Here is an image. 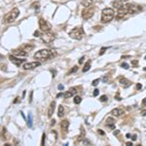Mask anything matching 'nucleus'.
Returning <instances> with one entry per match:
<instances>
[{
    "label": "nucleus",
    "mask_w": 146,
    "mask_h": 146,
    "mask_svg": "<svg viewBox=\"0 0 146 146\" xmlns=\"http://www.w3.org/2000/svg\"><path fill=\"white\" fill-rule=\"evenodd\" d=\"M55 56V53L52 50L49 49H43V50H39L34 54V58L38 60H46L49 58H53Z\"/></svg>",
    "instance_id": "obj_1"
},
{
    "label": "nucleus",
    "mask_w": 146,
    "mask_h": 146,
    "mask_svg": "<svg viewBox=\"0 0 146 146\" xmlns=\"http://www.w3.org/2000/svg\"><path fill=\"white\" fill-rule=\"evenodd\" d=\"M115 18V11L112 8H105L101 14V22L103 23H110Z\"/></svg>",
    "instance_id": "obj_2"
},
{
    "label": "nucleus",
    "mask_w": 146,
    "mask_h": 146,
    "mask_svg": "<svg viewBox=\"0 0 146 146\" xmlns=\"http://www.w3.org/2000/svg\"><path fill=\"white\" fill-rule=\"evenodd\" d=\"M20 11L18 8H14L13 10H11V12H9L8 14H6L5 17L3 19V23H11L13 22H15V20L18 18Z\"/></svg>",
    "instance_id": "obj_3"
},
{
    "label": "nucleus",
    "mask_w": 146,
    "mask_h": 146,
    "mask_svg": "<svg viewBox=\"0 0 146 146\" xmlns=\"http://www.w3.org/2000/svg\"><path fill=\"white\" fill-rule=\"evenodd\" d=\"M70 37L73 39H76V40H81L82 37L84 35V31H83V28L82 27H75L74 29H72L70 31Z\"/></svg>",
    "instance_id": "obj_4"
},
{
    "label": "nucleus",
    "mask_w": 146,
    "mask_h": 146,
    "mask_svg": "<svg viewBox=\"0 0 146 146\" xmlns=\"http://www.w3.org/2000/svg\"><path fill=\"white\" fill-rule=\"evenodd\" d=\"M129 15H131V14H129V11L128 4H124L123 7H121L120 9H118V13H117L116 19L118 21L123 20V19L128 17Z\"/></svg>",
    "instance_id": "obj_5"
},
{
    "label": "nucleus",
    "mask_w": 146,
    "mask_h": 146,
    "mask_svg": "<svg viewBox=\"0 0 146 146\" xmlns=\"http://www.w3.org/2000/svg\"><path fill=\"white\" fill-rule=\"evenodd\" d=\"M94 11H95V9H94V7H86L85 9H84L83 11L81 12V17L83 20H89L90 18H92V16L94 15Z\"/></svg>",
    "instance_id": "obj_6"
},
{
    "label": "nucleus",
    "mask_w": 146,
    "mask_h": 146,
    "mask_svg": "<svg viewBox=\"0 0 146 146\" xmlns=\"http://www.w3.org/2000/svg\"><path fill=\"white\" fill-rule=\"evenodd\" d=\"M55 34L52 33V32L48 31V32H44V34L41 35V39L42 41L45 44H51L52 42L55 40Z\"/></svg>",
    "instance_id": "obj_7"
},
{
    "label": "nucleus",
    "mask_w": 146,
    "mask_h": 146,
    "mask_svg": "<svg viewBox=\"0 0 146 146\" xmlns=\"http://www.w3.org/2000/svg\"><path fill=\"white\" fill-rule=\"evenodd\" d=\"M38 23H39V28H40V30L42 32H48L51 30L52 25L47 22V21L44 20V19H39Z\"/></svg>",
    "instance_id": "obj_8"
},
{
    "label": "nucleus",
    "mask_w": 146,
    "mask_h": 146,
    "mask_svg": "<svg viewBox=\"0 0 146 146\" xmlns=\"http://www.w3.org/2000/svg\"><path fill=\"white\" fill-rule=\"evenodd\" d=\"M40 65V62H26L24 64L23 68L25 70H30V69H34V68L37 67Z\"/></svg>",
    "instance_id": "obj_9"
},
{
    "label": "nucleus",
    "mask_w": 146,
    "mask_h": 146,
    "mask_svg": "<svg viewBox=\"0 0 146 146\" xmlns=\"http://www.w3.org/2000/svg\"><path fill=\"white\" fill-rule=\"evenodd\" d=\"M9 60H10V62L12 63H14V64L17 65V66H20L22 63H24L26 62V60H20V58H18V56H15L13 55L9 56Z\"/></svg>",
    "instance_id": "obj_10"
},
{
    "label": "nucleus",
    "mask_w": 146,
    "mask_h": 146,
    "mask_svg": "<svg viewBox=\"0 0 146 146\" xmlns=\"http://www.w3.org/2000/svg\"><path fill=\"white\" fill-rule=\"evenodd\" d=\"M12 55L15 56H28V53L20 48V49H15V50L12 51Z\"/></svg>",
    "instance_id": "obj_11"
},
{
    "label": "nucleus",
    "mask_w": 146,
    "mask_h": 146,
    "mask_svg": "<svg viewBox=\"0 0 146 146\" xmlns=\"http://www.w3.org/2000/svg\"><path fill=\"white\" fill-rule=\"evenodd\" d=\"M118 80H119L120 84H121L122 86L124 87V88H128V87H129L131 85V81H129V80L126 79V78H124V77H119Z\"/></svg>",
    "instance_id": "obj_12"
},
{
    "label": "nucleus",
    "mask_w": 146,
    "mask_h": 146,
    "mask_svg": "<svg viewBox=\"0 0 146 146\" xmlns=\"http://www.w3.org/2000/svg\"><path fill=\"white\" fill-rule=\"evenodd\" d=\"M61 129L63 131V133H68V129H69V126H70V123L68 120H63L62 122H61Z\"/></svg>",
    "instance_id": "obj_13"
},
{
    "label": "nucleus",
    "mask_w": 146,
    "mask_h": 146,
    "mask_svg": "<svg viewBox=\"0 0 146 146\" xmlns=\"http://www.w3.org/2000/svg\"><path fill=\"white\" fill-rule=\"evenodd\" d=\"M77 94V90L75 88H71L69 89V91H67L66 93L64 94V98H72L75 95Z\"/></svg>",
    "instance_id": "obj_14"
},
{
    "label": "nucleus",
    "mask_w": 146,
    "mask_h": 146,
    "mask_svg": "<svg viewBox=\"0 0 146 146\" xmlns=\"http://www.w3.org/2000/svg\"><path fill=\"white\" fill-rule=\"evenodd\" d=\"M106 127L107 128H109L110 129H115V121H114V119L113 118H108L107 120H106Z\"/></svg>",
    "instance_id": "obj_15"
},
{
    "label": "nucleus",
    "mask_w": 146,
    "mask_h": 146,
    "mask_svg": "<svg viewBox=\"0 0 146 146\" xmlns=\"http://www.w3.org/2000/svg\"><path fill=\"white\" fill-rule=\"evenodd\" d=\"M123 113H124V110L121 109V108H115V109H113L111 111V114L115 117L120 116V115H122Z\"/></svg>",
    "instance_id": "obj_16"
},
{
    "label": "nucleus",
    "mask_w": 146,
    "mask_h": 146,
    "mask_svg": "<svg viewBox=\"0 0 146 146\" xmlns=\"http://www.w3.org/2000/svg\"><path fill=\"white\" fill-rule=\"evenodd\" d=\"M55 105H56V102L55 101H52L51 104H50V107H49V109H48V117L49 118L52 117L53 112H54V110H55Z\"/></svg>",
    "instance_id": "obj_17"
},
{
    "label": "nucleus",
    "mask_w": 146,
    "mask_h": 146,
    "mask_svg": "<svg viewBox=\"0 0 146 146\" xmlns=\"http://www.w3.org/2000/svg\"><path fill=\"white\" fill-rule=\"evenodd\" d=\"M113 6L116 9H120L121 7L124 6V3L122 2V0H114L113 1Z\"/></svg>",
    "instance_id": "obj_18"
},
{
    "label": "nucleus",
    "mask_w": 146,
    "mask_h": 146,
    "mask_svg": "<svg viewBox=\"0 0 146 146\" xmlns=\"http://www.w3.org/2000/svg\"><path fill=\"white\" fill-rule=\"evenodd\" d=\"M34 48V47L32 45H30V44H25V45H23L22 47H21V49L24 50L25 52H27V53H28V52H30Z\"/></svg>",
    "instance_id": "obj_19"
},
{
    "label": "nucleus",
    "mask_w": 146,
    "mask_h": 146,
    "mask_svg": "<svg viewBox=\"0 0 146 146\" xmlns=\"http://www.w3.org/2000/svg\"><path fill=\"white\" fill-rule=\"evenodd\" d=\"M94 0H81V5L84 7H89L93 4Z\"/></svg>",
    "instance_id": "obj_20"
},
{
    "label": "nucleus",
    "mask_w": 146,
    "mask_h": 146,
    "mask_svg": "<svg viewBox=\"0 0 146 146\" xmlns=\"http://www.w3.org/2000/svg\"><path fill=\"white\" fill-rule=\"evenodd\" d=\"M65 114V108L63 105H59L58 107V117H63Z\"/></svg>",
    "instance_id": "obj_21"
},
{
    "label": "nucleus",
    "mask_w": 146,
    "mask_h": 146,
    "mask_svg": "<svg viewBox=\"0 0 146 146\" xmlns=\"http://www.w3.org/2000/svg\"><path fill=\"white\" fill-rule=\"evenodd\" d=\"M90 66H91V62L90 60H88L87 62L84 64V67L82 68V72H86V71H88L89 69H90Z\"/></svg>",
    "instance_id": "obj_22"
},
{
    "label": "nucleus",
    "mask_w": 146,
    "mask_h": 146,
    "mask_svg": "<svg viewBox=\"0 0 146 146\" xmlns=\"http://www.w3.org/2000/svg\"><path fill=\"white\" fill-rule=\"evenodd\" d=\"M32 113H30L29 116H28V127L32 128Z\"/></svg>",
    "instance_id": "obj_23"
},
{
    "label": "nucleus",
    "mask_w": 146,
    "mask_h": 146,
    "mask_svg": "<svg viewBox=\"0 0 146 146\" xmlns=\"http://www.w3.org/2000/svg\"><path fill=\"white\" fill-rule=\"evenodd\" d=\"M84 135H85V131H84L83 128H81V135L79 136V140L84 139Z\"/></svg>",
    "instance_id": "obj_24"
},
{
    "label": "nucleus",
    "mask_w": 146,
    "mask_h": 146,
    "mask_svg": "<svg viewBox=\"0 0 146 146\" xmlns=\"http://www.w3.org/2000/svg\"><path fill=\"white\" fill-rule=\"evenodd\" d=\"M74 102L76 103V104H79V103H81V96H75V98H74Z\"/></svg>",
    "instance_id": "obj_25"
},
{
    "label": "nucleus",
    "mask_w": 146,
    "mask_h": 146,
    "mask_svg": "<svg viewBox=\"0 0 146 146\" xmlns=\"http://www.w3.org/2000/svg\"><path fill=\"white\" fill-rule=\"evenodd\" d=\"M121 66L123 67V68H124V69H129V65L126 62H123L121 64Z\"/></svg>",
    "instance_id": "obj_26"
},
{
    "label": "nucleus",
    "mask_w": 146,
    "mask_h": 146,
    "mask_svg": "<svg viewBox=\"0 0 146 146\" xmlns=\"http://www.w3.org/2000/svg\"><path fill=\"white\" fill-rule=\"evenodd\" d=\"M107 100H108V98H107V96H102L100 98V101H101V102H104V101H107Z\"/></svg>",
    "instance_id": "obj_27"
},
{
    "label": "nucleus",
    "mask_w": 146,
    "mask_h": 146,
    "mask_svg": "<svg viewBox=\"0 0 146 146\" xmlns=\"http://www.w3.org/2000/svg\"><path fill=\"white\" fill-rule=\"evenodd\" d=\"M99 82H100V80L99 79H96V80H94V81L92 82V86H97L98 84H99Z\"/></svg>",
    "instance_id": "obj_28"
},
{
    "label": "nucleus",
    "mask_w": 146,
    "mask_h": 146,
    "mask_svg": "<svg viewBox=\"0 0 146 146\" xmlns=\"http://www.w3.org/2000/svg\"><path fill=\"white\" fill-rule=\"evenodd\" d=\"M77 66H74V68H72V69H71L70 70V72L69 73H68V74H71V73H73V72H76L77 71Z\"/></svg>",
    "instance_id": "obj_29"
},
{
    "label": "nucleus",
    "mask_w": 146,
    "mask_h": 146,
    "mask_svg": "<svg viewBox=\"0 0 146 146\" xmlns=\"http://www.w3.org/2000/svg\"><path fill=\"white\" fill-rule=\"evenodd\" d=\"M98 95H99V90H98V89H95L94 92H93V96H97Z\"/></svg>",
    "instance_id": "obj_30"
},
{
    "label": "nucleus",
    "mask_w": 146,
    "mask_h": 146,
    "mask_svg": "<svg viewBox=\"0 0 146 146\" xmlns=\"http://www.w3.org/2000/svg\"><path fill=\"white\" fill-rule=\"evenodd\" d=\"M106 50H107V48H104V47H103V48L101 49V51H100V54H99V55H100V56H102L103 54L105 53V51H106Z\"/></svg>",
    "instance_id": "obj_31"
},
{
    "label": "nucleus",
    "mask_w": 146,
    "mask_h": 146,
    "mask_svg": "<svg viewBox=\"0 0 146 146\" xmlns=\"http://www.w3.org/2000/svg\"><path fill=\"white\" fill-rule=\"evenodd\" d=\"M84 58H85V56H82V58H79V64H81V63L84 62Z\"/></svg>",
    "instance_id": "obj_32"
},
{
    "label": "nucleus",
    "mask_w": 146,
    "mask_h": 146,
    "mask_svg": "<svg viewBox=\"0 0 146 146\" xmlns=\"http://www.w3.org/2000/svg\"><path fill=\"white\" fill-rule=\"evenodd\" d=\"M34 36H35V37H38V36H41V35H40V33H39V31H35V32H34Z\"/></svg>",
    "instance_id": "obj_33"
},
{
    "label": "nucleus",
    "mask_w": 146,
    "mask_h": 146,
    "mask_svg": "<svg viewBox=\"0 0 146 146\" xmlns=\"http://www.w3.org/2000/svg\"><path fill=\"white\" fill-rule=\"evenodd\" d=\"M44 138H45V133H43V135H42V140H41L42 145H44Z\"/></svg>",
    "instance_id": "obj_34"
},
{
    "label": "nucleus",
    "mask_w": 146,
    "mask_h": 146,
    "mask_svg": "<svg viewBox=\"0 0 146 146\" xmlns=\"http://www.w3.org/2000/svg\"><path fill=\"white\" fill-rule=\"evenodd\" d=\"M58 89H59V90L62 91L63 89H64V87H63V85H59V86H58Z\"/></svg>",
    "instance_id": "obj_35"
},
{
    "label": "nucleus",
    "mask_w": 146,
    "mask_h": 146,
    "mask_svg": "<svg viewBox=\"0 0 146 146\" xmlns=\"http://www.w3.org/2000/svg\"><path fill=\"white\" fill-rule=\"evenodd\" d=\"M133 65H137L138 64V62H137V60H133Z\"/></svg>",
    "instance_id": "obj_36"
},
{
    "label": "nucleus",
    "mask_w": 146,
    "mask_h": 146,
    "mask_svg": "<svg viewBox=\"0 0 146 146\" xmlns=\"http://www.w3.org/2000/svg\"><path fill=\"white\" fill-rule=\"evenodd\" d=\"M136 138H137V136H136V135H133L131 139H133V140H136Z\"/></svg>",
    "instance_id": "obj_37"
},
{
    "label": "nucleus",
    "mask_w": 146,
    "mask_h": 146,
    "mask_svg": "<svg viewBox=\"0 0 146 146\" xmlns=\"http://www.w3.org/2000/svg\"><path fill=\"white\" fill-rule=\"evenodd\" d=\"M61 96H64V94L61 93V94H58L57 95V98H61Z\"/></svg>",
    "instance_id": "obj_38"
},
{
    "label": "nucleus",
    "mask_w": 146,
    "mask_h": 146,
    "mask_svg": "<svg viewBox=\"0 0 146 146\" xmlns=\"http://www.w3.org/2000/svg\"><path fill=\"white\" fill-rule=\"evenodd\" d=\"M141 115H142V116H145V115H146V110H143V111L141 112Z\"/></svg>",
    "instance_id": "obj_39"
},
{
    "label": "nucleus",
    "mask_w": 146,
    "mask_h": 146,
    "mask_svg": "<svg viewBox=\"0 0 146 146\" xmlns=\"http://www.w3.org/2000/svg\"><path fill=\"white\" fill-rule=\"evenodd\" d=\"M142 104H143V105H145V106H146V98L142 100Z\"/></svg>",
    "instance_id": "obj_40"
},
{
    "label": "nucleus",
    "mask_w": 146,
    "mask_h": 146,
    "mask_svg": "<svg viewBox=\"0 0 146 146\" xmlns=\"http://www.w3.org/2000/svg\"><path fill=\"white\" fill-rule=\"evenodd\" d=\"M136 88H137V90H140V89H141V85H140V84H137Z\"/></svg>",
    "instance_id": "obj_41"
},
{
    "label": "nucleus",
    "mask_w": 146,
    "mask_h": 146,
    "mask_svg": "<svg viewBox=\"0 0 146 146\" xmlns=\"http://www.w3.org/2000/svg\"><path fill=\"white\" fill-rule=\"evenodd\" d=\"M119 133H120V131H114V135H119Z\"/></svg>",
    "instance_id": "obj_42"
},
{
    "label": "nucleus",
    "mask_w": 146,
    "mask_h": 146,
    "mask_svg": "<svg viewBox=\"0 0 146 146\" xmlns=\"http://www.w3.org/2000/svg\"><path fill=\"white\" fill-rule=\"evenodd\" d=\"M126 145H128V146H133V143H131V142H126Z\"/></svg>",
    "instance_id": "obj_43"
},
{
    "label": "nucleus",
    "mask_w": 146,
    "mask_h": 146,
    "mask_svg": "<svg viewBox=\"0 0 146 146\" xmlns=\"http://www.w3.org/2000/svg\"><path fill=\"white\" fill-rule=\"evenodd\" d=\"M4 60V56L1 55V54H0V60Z\"/></svg>",
    "instance_id": "obj_44"
},
{
    "label": "nucleus",
    "mask_w": 146,
    "mask_h": 146,
    "mask_svg": "<svg viewBox=\"0 0 146 146\" xmlns=\"http://www.w3.org/2000/svg\"><path fill=\"white\" fill-rule=\"evenodd\" d=\"M17 98V100H16L15 101H14V103H17L18 101H19V102H20V100H19V98Z\"/></svg>",
    "instance_id": "obj_45"
},
{
    "label": "nucleus",
    "mask_w": 146,
    "mask_h": 146,
    "mask_svg": "<svg viewBox=\"0 0 146 146\" xmlns=\"http://www.w3.org/2000/svg\"><path fill=\"white\" fill-rule=\"evenodd\" d=\"M98 133H99L100 135H104V133H103V131H101V129H99V131H98Z\"/></svg>",
    "instance_id": "obj_46"
},
{
    "label": "nucleus",
    "mask_w": 146,
    "mask_h": 146,
    "mask_svg": "<svg viewBox=\"0 0 146 146\" xmlns=\"http://www.w3.org/2000/svg\"><path fill=\"white\" fill-rule=\"evenodd\" d=\"M103 81H104V82H107V81H108V78H107V77H104V78H103Z\"/></svg>",
    "instance_id": "obj_47"
},
{
    "label": "nucleus",
    "mask_w": 146,
    "mask_h": 146,
    "mask_svg": "<svg viewBox=\"0 0 146 146\" xmlns=\"http://www.w3.org/2000/svg\"><path fill=\"white\" fill-rule=\"evenodd\" d=\"M126 137H128V138L131 137V133H128V135H126Z\"/></svg>",
    "instance_id": "obj_48"
},
{
    "label": "nucleus",
    "mask_w": 146,
    "mask_h": 146,
    "mask_svg": "<svg viewBox=\"0 0 146 146\" xmlns=\"http://www.w3.org/2000/svg\"><path fill=\"white\" fill-rule=\"evenodd\" d=\"M145 60H146V56H145Z\"/></svg>",
    "instance_id": "obj_49"
},
{
    "label": "nucleus",
    "mask_w": 146,
    "mask_h": 146,
    "mask_svg": "<svg viewBox=\"0 0 146 146\" xmlns=\"http://www.w3.org/2000/svg\"><path fill=\"white\" fill-rule=\"evenodd\" d=\"M124 1H126V0H124Z\"/></svg>",
    "instance_id": "obj_50"
}]
</instances>
